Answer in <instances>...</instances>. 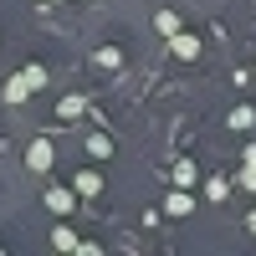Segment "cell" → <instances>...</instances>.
Returning <instances> with one entry per match:
<instances>
[{
  "label": "cell",
  "instance_id": "cell-9",
  "mask_svg": "<svg viewBox=\"0 0 256 256\" xmlns=\"http://www.w3.org/2000/svg\"><path fill=\"white\" fill-rule=\"evenodd\" d=\"M154 26H159L164 36H180V16H174V10H159V16H154Z\"/></svg>",
  "mask_w": 256,
  "mask_h": 256
},
{
  "label": "cell",
  "instance_id": "cell-1",
  "mask_svg": "<svg viewBox=\"0 0 256 256\" xmlns=\"http://www.w3.org/2000/svg\"><path fill=\"white\" fill-rule=\"evenodd\" d=\"M169 46H174L180 62H195V56H200V41H195V36H184V31H180V36H169Z\"/></svg>",
  "mask_w": 256,
  "mask_h": 256
},
{
  "label": "cell",
  "instance_id": "cell-6",
  "mask_svg": "<svg viewBox=\"0 0 256 256\" xmlns=\"http://www.w3.org/2000/svg\"><path fill=\"white\" fill-rule=\"evenodd\" d=\"M88 154H92V159H108V154H113L108 134H88Z\"/></svg>",
  "mask_w": 256,
  "mask_h": 256
},
{
  "label": "cell",
  "instance_id": "cell-15",
  "mask_svg": "<svg viewBox=\"0 0 256 256\" xmlns=\"http://www.w3.org/2000/svg\"><path fill=\"white\" fill-rule=\"evenodd\" d=\"M174 180H180V184H195V164L180 159V164H174Z\"/></svg>",
  "mask_w": 256,
  "mask_h": 256
},
{
  "label": "cell",
  "instance_id": "cell-8",
  "mask_svg": "<svg viewBox=\"0 0 256 256\" xmlns=\"http://www.w3.org/2000/svg\"><path fill=\"white\" fill-rule=\"evenodd\" d=\"M164 210H169V216H190V210H195V200L180 190V195H169V205H164Z\"/></svg>",
  "mask_w": 256,
  "mask_h": 256
},
{
  "label": "cell",
  "instance_id": "cell-2",
  "mask_svg": "<svg viewBox=\"0 0 256 256\" xmlns=\"http://www.w3.org/2000/svg\"><path fill=\"white\" fill-rule=\"evenodd\" d=\"M26 164H31V169H52V144H46V138H36V144L26 148Z\"/></svg>",
  "mask_w": 256,
  "mask_h": 256
},
{
  "label": "cell",
  "instance_id": "cell-4",
  "mask_svg": "<svg viewBox=\"0 0 256 256\" xmlns=\"http://www.w3.org/2000/svg\"><path fill=\"white\" fill-rule=\"evenodd\" d=\"M46 205L56 216H72V190H46Z\"/></svg>",
  "mask_w": 256,
  "mask_h": 256
},
{
  "label": "cell",
  "instance_id": "cell-5",
  "mask_svg": "<svg viewBox=\"0 0 256 256\" xmlns=\"http://www.w3.org/2000/svg\"><path fill=\"white\" fill-rule=\"evenodd\" d=\"M98 190H102V174L98 169H82L77 174V195H98Z\"/></svg>",
  "mask_w": 256,
  "mask_h": 256
},
{
  "label": "cell",
  "instance_id": "cell-10",
  "mask_svg": "<svg viewBox=\"0 0 256 256\" xmlns=\"http://www.w3.org/2000/svg\"><path fill=\"white\" fill-rule=\"evenodd\" d=\"M52 246H56V251H77V236H72L67 226H56V230H52Z\"/></svg>",
  "mask_w": 256,
  "mask_h": 256
},
{
  "label": "cell",
  "instance_id": "cell-3",
  "mask_svg": "<svg viewBox=\"0 0 256 256\" xmlns=\"http://www.w3.org/2000/svg\"><path fill=\"white\" fill-rule=\"evenodd\" d=\"M20 77H26V88H31V92H41V88H46V82H52V72L41 67V62H31V67L20 72Z\"/></svg>",
  "mask_w": 256,
  "mask_h": 256
},
{
  "label": "cell",
  "instance_id": "cell-13",
  "mask_svg": "<svg viewBox=\"0 0 256 256\" xmlns=\"http://www.w3.org/2000/svg\"><path fill=\"white\" fill-rule=\"evenodd\" d=\"M205 195H210V200H226V195H230V180H220V174H216V180L205 184Z\"/></svg>",
  "mask_w": 256,
  "mask_h": 256
},
{
  "label": "cell",
  "instance_id": "cell-7",
  "mask_svg": "<svg viewBox=\"0 0 256 256\" xmlns=\"http://www.w3.org/2000/svg\"><path fill=\"white\" fill-rule=\"evenodd\" d=\"M26 98H31L26 77H10V82H6V102H26Z\"/></svg>",
  "mask_w": 256,
  "mask_h": 256
},
{
  "label": "cell",
  "instance_id": "cell-12",
  "mask_svg": "<svg viewBox=\"0 0 256 256\" xmlns=\"http://www.w3.org/2000/svg\"><path fill=\"white\" fill-rule=\"evenodd\" d=\"M241 184L256 190V148H246V169H241Z\"/></svg>",
  "mask_w": 256,
  "mask_h": 256
},
{
  "label": "cell",
  "instance_id": "cell-16",
  "mask_svg": "<svg viewBox=\"0 0 256 256\" xmlns=\"http://www.w3.org/2000/svg\"><path fill=\"white\" fill-rule=\"evenodd\" d=\"M246 230H251V236H256V210H251V216H246Z\"/></svg>",
  "mask_w": 256,
  "mask_h": 256
},
{
  "label": "cell",
  "instance_id": "cell-11",
  "mask_svg": "<svg viewBox=\"0 0 256 256\" xmlns=\"http://www.w3.org/2000/svg\"><path fill=\"white\" fill-rule=\"evenodd\" d=\"M256 123V108H246V102H241V108L236 113H230V128H241V134H246V128Z\"/></svg>",
  "mask_w": 256,
  "mask_h": 256
},
{
  "label": "cell",
  "instance_id": "cell-14",
  "mask_svg": "<svg viewBox=\"0 0 256 256\" xmlns=\"http://www.w3.org/2000/svg\"><path fill=\"white\" fill-rule=\"evenodd\" d=\"M82 108H88V98H62V118H77Z\"/></svg>",
  "mask_w": 256,
  "mask_h": 256
}]
</instances>
